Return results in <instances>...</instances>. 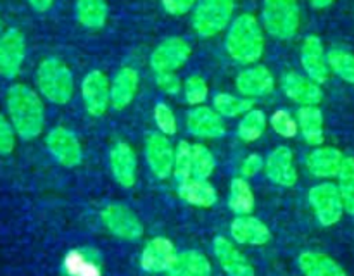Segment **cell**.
Masks as SVG:
<instances>
[{"instance_id":"6da1fadb","label":"cell","mask_w":354,"mask_h":276,"mask_svg":"<svg viewBox=\"0 0 354 276\" xmlns=\"http://www.w3.org/2000/svg\"><path fill=\"white\" fill-rule=\"evenodd\" d=\"M7 112L16 133L24 140H33L44 131L45 109L37 92L26 85H12L6 97Z\"/></svg>"},{"instance_id":"7a4b0ae2","label":"cell","mask_w":354,"mask_h":276,"mask_svg":"<svg viewBox=\"0 0 354 276\" xmlns=\"http://www.w3.org/2000/svg\"><path fill=\"white\" fill-rule=\"evenodd\" d=\"M227 52L241 64H254L265 52V37L259 21L252 14H241L227 34Z\"/></svg>"},{"instance_id":"3957f363","label":"cell","mask_w":354,"mask_h":276,"mask_svg":"<svg viewBox=\"0 0 354 276\" xmlns=\"http://www.w3.org/2000/svg\"><path fill=\"white\" fill-rule=\"evenodd\" d=\"M37 86L41 95L52 103L64 106L75 93L73 72L61 59L48 57L40 62L37 69Z\"/></svg>"},{"instance_id":"277c9868","label":"cell","mask_w":354,"mask_h":276,"mask_svg":"<svg viewBox=\"0 0 354 276\" xmlns=\"http://www.w3.org/2000/svg\"><path fill=\"white\" fill-rule=\"evenodd\" d=\"M301 23L297 0H265L263 2V26L273 38L290 40L296 37Z\"/></svg>"},{"instance_id":"5b68a950","label":"cell","mask_w":354,"mask_h":276,"mask_svg":"<svg viewBox=\"0 0 354 276\" xmlns=\"http://www.w3.org/2000/svg\"><path fill=\"white\" fill-rule=\"evenodd\" d=\"M234 0H201L192 14V26L203 38H211L223 31L234 16Z\"/></svg>"},{"instance_id":"8992f818","label":"cell","mask_w":354,"mask_h":276,"mask_svg":"<svg viewBox=\"0 0 354 276\" xmlns=\"http://www.w3.org/2000/svg\"><path fill=\"white\" fill-rule=\"evenodd\" d=\"M310 204L322 226H334L344 213L339 186L334 183H320L310 190Z\"/></svg>"},{"instance_id":"52a82bcc","label":"cell","mask_w":354,"mask_h":276,"mask_svg":"<svg viewBox=\"0 0 354 276\" xmlns=\"http://www.w3.org/2000/svg\"><path fill=\"white\" fill-rule=\"evenodd\" d=\"M102 223L107 230L123 240H138L144 235V224L140 217L127 206L111 204L100 214Z\"/></svg>"},{"instance_id":"ba28073f","label":"cell","mask_w":354,"mask_h":276,"mask_svg":"<svg viewBox=\"0 0 354 276\" xmlns=\"http://www.w3.org/2000/svg\"><path fill=\"white\" fill-rule=\"evenodd\" d=\"M45 144H47L52 157L64 168H76L82 162V144L76 138V135L68 128L57 126L48 131Z\"/></svg>"},{"instance_id":"9c48e42d","label":"cell","mask_w":354,"mask_h":276,"mask_svg":"<svg viewBox=\"0 0 354 276\" xmlns=\"http://www.w3.org/2000/svg\"><path fill=\"white\" fill-rule=\"evenodd\" d=\"M192 48L183 38L171 37L166 38L162 43L156 47V50L151 55V66L156 71V75L162 72H175L176 69L182 68L189 61Z\"/></svg>"},{"instance_id":"30bf717a","label":"cell","mask_w":354,"mask_h":276,"mask_svg":"<svg viewBox=\"0 0 354 276\" xmlns=\"http://www.w3.org/2000/svg\"><path fill=\"white\" fill-rule=\"evenodd\" d=\"M26 57L24 34L17 28H10L0 34V76L14 78L19 75Z\"/></svg>"},{"instance_id":"8fae6325","label":"cell","mask_w":354,"mask_h":276,"mask_svg":"<svg viewBox=\"0 0 354 276\" xmlns=\"http://www.w3.org/2000/svg\"><path fill=\"white\" fill-rule=\"evenodd\" d=\"M145 161L152 175L159 179H166L173 175L175 148L168 137L162 133H151L145 140Z\"/></svg>"},{"instance_id":"7c38bea8","label":"cell","mask_w":354,"mask_h":276,"mask_svg":"<svg viewBox=\"0 0 354 276\" xmlns=\"http://www.w3.org/2000/svg\"><path fill=\"white\" fill-rule=\"evenodd\" d=\"M82 97L88 114H92V116L106 114L107 107L111 103V85L107 76L102 71H99V69L90 71L83 78Z\"/></svg>"},{"instance_id":"4fadbf2b","label":"cell","mask_w":354,"mask_h":276,"mask_svg":"<svg viewBox=\"0 0 354 276\" xmlns=\"http://www.w3.org/2000/svg\"><path fill=\"white\" fill-rule=\"evenodd\" d=\"M265 172L272 183L279 186H294L297 183V166L294 152L289 147H277L265 161Z\"/></svg>"},{"instance_id":"5bb4252c","label":"cell","mask_w":354,"mask_h":276,"mask_svg":"<svg viewBox=\"0 0 354 276\" xmlns=\"http://www.w3.org/2000/svg\"><path fill=\"white\" fill-rule=\"evenodd\" d=\"M301 64H303L308 78H311L318 85L328 79L330 68H328L327 52L317 34H310L304 38L303 47H301Z\"/></svg>"},{"instance_id":"9a60e30c","label":"cell","mask_w":354,"mask_h":276,"mask_svg":"<svg viewBox=\"0 0 354 276\" xmlns=\"http://www.w3.org/2000/svg\"><path fill=\"white\" fill-rule=\"evenodd\" d=\"M176 248L169 238L156 237L145 244L140 255V266L147 273H168L176 259Z\"/></svg>"},{"instance_id":"2e32d148","label":"cell","mask_w":354,"mask_h":276,"mask_svg":"<svg viewBox=\"0 0 354 276\" xmlns=\"http://www.w3.org/2000/svg\"><path fill=\"white\" fill-rule=\"evenodd\" d=\"M213 250L218 262H220L221 268L228 276H256L254 268L248 261V257L228 238H214Z\"/></svg>"},{"instance_id":"e0dca14e","label":"cell","mask_w":354,"mask_h":276,"mask_svg":"<svg viewBox=\"0 0 354 276\" xmlns=\"http://www.w3.org/2000/svg\"><path fill=\"white\" fill-rule=\"evenodd\" d=\"M109 166L114 179L123 188H131L137 181V155L124 141H118L109 152Z\"/></svg>"},{"instance_id":"ac0fdd59","label":"cell","mask_w":354,"mask_h":276,"mask_svg":"<svg viewBox=\"0 0 354 276\" xmlns=\"http://www.w3.org/2000/svg\"><path fill=\"white\" fill-rule=\"evenodd\" d=\"M282 88L292 102L299 103L303 107L318 106L324 99V92H322L320 85L315 83L311 78H308V76L299 75V72H287L282 79Z\"/></svg>"},{"instance_id":"d6986e66","label":"cell","mask_w":354,"mask_h":276,"mask_svg":"<svg viewBox=\"0 0 354 276\" xmlns=\"http://www.w3.org/2000/svg\"><path fill=\"white\" fill-rule=\"evenodd\" d=\"M187 128L190 133L201 138H220L227 133V126L220 114L203 106L187 114Z\"/></svg>"},{"instance_id":"ffe728a7","label":"cell","mask_w":354,"mask_h":276,"mask_svg":"<svg viewBox=\"0 0 354 276\" xmlns=\"http://www.w3.org/2000/svg\"><path fill=\"white\" fill-rule=\"evenodd\" d=\"M230 235L237 244L266 245L272 240V231L254 216H239L232 221Z\"/></svg>"},{"instance_id":"44dd1931","label":"cell","mask_w":354,"mask_h":276,"mask_svg":"<svg viewBox=\"0 0 354 276\" xmlns=\"http://www.w3.org/2000/svg\"><path fill=\"white\" fill-rule=\"evenodd\" d=\"M235 86L244 97H263L272 92L273 86H275V79H273V75L268 68L254 66V68L239 72Z\"/></svg>"},{"instance_id":"7402d4cb","label":"cell","mask_w":354,"mask_h":276,"mask_svg":"<svg viewBox=\"0 0 354 276\" xmlns=\"http://www.w3.org/2000/svg\"><path fill=\"white\" fill-rule=\"evenodd\" d=\"M344 162V155L334 147H318L306 157L308 171L317 178H334L339 175Z\"/></svg>"},{"instance_id":"603a6c76","label":"cell","mask_w":354,"mask_h":276,"mask_svg":"<svg viewBox=\"0 0 354 276\" xmlns=\"http://www.w3.org/2000/svg\"><path fill=\"white\" fill-rule=\"evenodd\" d=\"M138 90V72L133 68H121L111 81V106L116 110L130 106Z\"/></svg>"},{"instance_id":"cb8c5ba5","label":"cell","mask_w":354,"mask_h":276,"mask_svg":"<svg viewBox=\"0 0 354 276\" xmlns=\"http://www.w3.org/2000/svg\"><path fill=\"white\" fill-rule=\"evenodd\" d=\"M178 195L183 202L194 207H213L218 200L216 188L207 179L190 178L178 185Z\"/></svg>"},{"instance_id":"d4e9b609","label":"cell","mask_w":354,"mask_h":276,"mask_svg":"<svg viewBox=\"0 0 354 276\" xmlns=\"http://www.w3.org/2000/svg\"><path fill=\"white\" fill-rule=\"evenodd\" d=\"M213 266L209 259L197 250H187L176 255L171 268L168 269V276H211Z\"/></svg>"},{"instance_id":"484cf974","label":"cell","mask_w":354,"mask_h":276,"mask_svg":"<svg viewBox=\"0 0 354 276\" xmlns=\"http://www.w3.org/2000/svg\"><path fill=\"white\" fill-rule=\"evenodd\" d=\"M297 262H299V269L304 276H348L341 264H337L334 259L322 252H303Z\"/></svg>"},{"instance_id":"4316f807","label":"cell","mask_w":354,"mask_h":276,"mask_svg":"<svg viewBox=\"0 0 354 276\" xmlns=\"http://www.w3.org/2000/svg\"><path fill=\"white\" fill-rule=\"evenodd\" d=\"M297 124L304 140L310 145L320 147L325 140L324 114L317 106H304L297 110Z\"/></svg>"},{"instance_id":"83f0119b","label":"cell","mask_w":354,"mask_h":276,"mask_svg":"<svg viewBox=\"0 0 354 276\" xmlns=\"http://www.w3.org/2000/svg\"><path fill=\"white\" fill-rule=\"evenodd\" d=\"M66 276H102L100 264L86 250H69L62 262Z\"/></svg>"},{"instance_id":"f1b7e54d","label":"cell","mask_w":354,"mask_h":276,"mask_svg":"<svg viewBox=\"0 0 354 276\" xmlns=\"http://www.w3.org/2000/svg\"><path fill=\"white\" fill-rule=\"evenodd\" d=\"M254 193L248 179L239 176L230 183V195H228V207L239 216H249L254 209Z\"/></svg>"},{"instance_id":"f546056e","label":"cell","mask_w":354,"mask_h":276,"mask_svg":"<svg viewBox=\"0 0 354 276\" xmlns=\"http://www.w3.org/2000/svg\"><path fill=\"white\" fill-rule=\"evenodd\" d=\"M76 17L85 28L99 30L106 24L107 2L106 0H76Z\"/></svg>"},{"instance_id":"4dcf8cb0","label":"cell","mask_w":354,"mask_h":276,"mask_svg":"<svg viewBox=\"0 0 354 276\" xmlns=\"http://www.w3.org/2000/svg\"><path fill=\"white\" fill-rule=\"evenodd\" d=\"M266 116L263 110L251 109L248 114H244L237 126V135L245 144L259 140L266 130Z\"/></svg>"},{"instance_id":"1f68e13d","label":"cell","mask_w":354,"mask_h":276,"mask_svg":"<svg viewBox=\"0 0 354 276\" xmlns=\"http://www.w3.org/2000/svg\"><path fill=\"white\" fill-rule=\"evenodd\" d=\"M213 106L220 116L237 117L248 114L254 106V102L251 99H242V97L230 95V93H218V95H214Z\"/></svg>"},{"instance_id":"d6a6232c","label":"cell","mask_w":354,"mask_h":276,"mask_svg":"<svg viewBox=\"0 0 354 276\" xmlns=\"http://www.w3.org/2000/svg\"><path fill=\"white\" fill-rule=\"evenodd\" d=\"M328 68L346 83L354 85V55L342 48H332L327 52Z\"/></svg>"},{"instance_id":"836d02e7","label":"cell","mask_w":354,"mask_h":276,"mask_svg":"<svg viewBox=\"0 0 354 276\" xmlns=\"http://www.w3.org/2000/svg\"><path fill=\"white\" fill-rule=\"evenodd\" d=\"M339 178V192H341L344 210L354 214V159L344 157L342 168L337 175Z\"/></svg>"},{"instance_id":"e575fe53","label":"cell","mask_w":354,"mask_h":276,"mask_svg":"<svg viewBox=\"0 0 354 276\" xmlns=\"http://www.w3.org/2000/svg\"><path fill=\"white\" fill-rule=\"evenodd\" d=\"M216 169V159L213 152L203 144L192 145V176L194 178L207 179Z\"/></svg>"},{"instance_id":"d590c367","label":"cell","mask_w":354,"mask_h":276,"mask_svg":"<svg viewBox=\"0 0 354 276\" xmlns=\"http://www.w3.org/2000/svg\"><path fill=\"white\" fill-rule=\"evenodd\" d=\"M173 175H175L178 183H183L192 178V145L187 140H180L178 145H176Z\"/></svg>"},{"instance_id":"8d00e7d4","label":"cell","mask_w":354,"mask_h":276,"mask_svg":"<svg viewBox=\"0 0 354 276\" xmlns=\"http://www.w3.org/2000/svg\"><path fill=\"white\" fill-rule=\"evenodd\" d=\"M270 124L275 130V133H279L283 138H294L299 133V124L297 119H294L292 114L286 109H279L272 114L270 117Z\"/></svg>"},{"instance_id":"74e56055","label":"cell","mask_w":354,"mask_h":276,"mask_svg":"<svg viewBox=\"0 0 354 276\" xmlns=\"http://www.w3.org/2000/svg\"><path fill=\"white\" fill-rule=\"evenodd\" d=\"M183 92H185V100L190 106H201L203 102H206L209 88H207V83L204 81V78L196 75L187 79Z\"/></svg>"},{"instance_id":"f35d334b","label":"cell","mask_w":354,"mask_h":276,"mask_svg":"<svg viewBox=\"0 0 354 276\" xmlns=\"http://www.w3.org/2000/svg\"><path fill=\"white\" fill-rule=\"evenodd\" d=\"M154 121L158 124L159 131L166 137H171V135L176 133L178 130V124H176L175 112L171 110V107L165 102H159L158 106L154 107Z\"/></svg>"},{"instance_id":"ab89813d","label":"cell","mask_w":354,"mask_h":276,"mask_svg":"<svg viewBox=\"0 0 354 276\" xmlns=\"http://www.w3.org/2000/svg\"><path fill=\"white\" fill-rule=\"evenodd\" d=\"M14 145H16V130L0 112V154H10L14 150Z\"/></svg>"},{"instance_id":"60d3db41","label":"cell","mask_w":354,"mask_h":276,"mask_svg":"<svg viewBox=\"0 0 354 276\" xmlns=\"http://www.w3.org/2000/svg\"><path fill=\"white\" fill-rule=\"evenodd\" d=\"M156 83H158L159 90H162L168 95H176L182 88V83H180V78L175 75V72H162V75L156 76Z\"/></svg>"},{"instance_id":"b9f144b4","label":"cell","mask_w":354,"mask_h":276,"mask_svg":"<svg viewBox=\"0 0 354 276\" xmlns=\"http://www.w3.org/2000/svg\"><path fill=\"white\" fill-rule=\"evenodd\" d=\"M263 168H265V161H263L261 155H259V154H249L241 164L242 178H252V176L258 175V172L261 171Z\"/></svg>"},{"instance_id":"7bdbcfd3","label":"cell","mask_w":354,"mask_h":276,"mask_svg":"<svg viewBox=\"0 0 354 276\" xmlns=\"http://www.w3.org/2000/svg\"><path fill=\"white\" fill-rule=\"evenodd\" d=\"M161 2L168 14H171V16H183L192 7H196L201 0H161Z\"/></svg>"},{"instance_id":"ee69618b","label":"cell","mask_w":354,"mask_h":276,"mask_svg":"<svg viewBox=\"0 0 354 276\" xmlns=\"http://www.w3.org/2000/svg\"><path fill=\"white\" fill-rule=\"evenodd\" d=\"M28 3L31 6V9L37 10V12H47L52 7L54 0H28Z\"/></svg>"},{"instance_id":"f6af8a7d","label":"cell","mask_w":354,"mask_h":276,"mask_svg":"<svg viewBox=\"0 0 354 276\" xmlns=\"http://www.w3.org/2000/svg\"><path fill=\"white\" fill-rule=\"evenodd\" d=\"M334 2L335 0H310V3L315 9H327V7H330Z\"/></svg>"},{"instance_id":"bcb514c9","label":"cell","mask_w":354,"mask_h":276,"mask_svg":"<svg viewBox=\"0 0 354 276\" xmlns=\"http://www.w3.org/2000/svg\"><path fill=\"white\" fill-rule=\"evenodd\" d=\"M0 33H2V19H0Z\"/></svg>"}]
</instances>
